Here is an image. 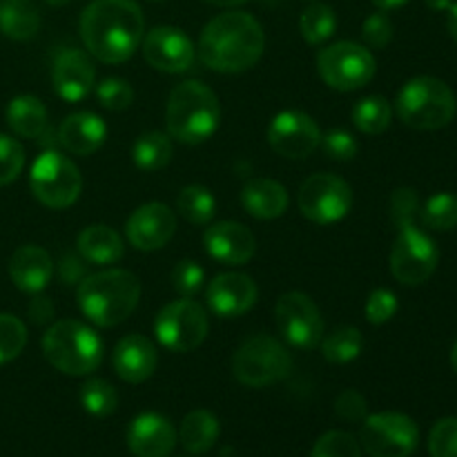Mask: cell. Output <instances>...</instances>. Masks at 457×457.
<instances>
[{
	"instance_id": "6da1fadb",
	"label": "cell",
	"mask_w": 457,
	"mask_h": 457,
	"mask_svg": "<svg viewBox=\"0 0 457 457\" xmlns=\"http://www.w3.org/2000/svg\"><path fill=\"white\" fill-rule=\"evenodd\" d=\"M145 21L134 0H94L80 13V38L89 56L119 65L143 43Z\"/></svg>"
},
{
	"instance_id": "7a4b0ae2",
	"label": "cell",
	"mask_w": 457,
	"mask_h": 457,
	"mask_svg": "<svg viewBox=\"0 0 457 457\" xmlns=\"http://www.w3.org/2000/svg\"><path fill=\"white\" fill-rule=\"evenodd\" d=\"M266 49V34L254 16L226 12L204 27L199 36V56L205 67L219 74H239L259 62Z\"/></svg>"
},
{
	"instance_id": "3957f363",
	"label": "cell",
	"mask_w": 457,
	"mask_h": 457,
	"mask_svg": "<svg viewBox=\"0 0 457 457\" xmlns=\"http://www.w3.org/2000/svg\"><path fill=\"white\" fill-rule=\"evenodd\" d=\"M79 308L92 324L112 328L128 320L141 299V281L134 272L112 270L87 275L76 290Z\"/></svg>"
},
{
	"instance_id": "277c9868",
	"label": "cell",
	"mask_w": 457,
	"mask_h": 457,
	"mask_svg": "<svg viewBox=\"0 0 457 457\" xmlns=\"http://www.w3.org/2000/svg\"><path fill=\"white\" fill-rule=\"evenodd\" d=\"M221 123V105L208 85L201 80H183L172 89L165 110L170 138L186 145H199L217 132Z\"/></svg>"
},
{
	"instance_id": "5b68a950",
	"label": "cell",
	"mask_w": 457,
	"mask_h": 457,
	"mask_svg": "<svg viewBox=\"0 0 457 457\" xmlns=\"http://www.w3.org/2000/svg\"><path fill=\"white\" fill-rule=\"evenodd\" d=\"M45 360L61 373L83 378L94 373L103 360V342L96 330L76 320L54 321L43 335Z\"/></svg>"
},
{
	"instance_id": "8992f818",
	"label": "cell",
	"mask_w": 457,
	"mask_h": 457,
	"mask_svg": "<svg viewBox=\"0 0 457 457\" xmlns=\"http://www.w3.org/2000/svg\"><path fill=\"white\" fill-rule=\"evenodd\" d=\"M397 116L413 129H442L455 119L457 98L453 89L436 76H415L400 89L395 101Z\"/></svg>"
},
{
	"instance_id": "52a82bcc",
	"label": "cell",
	"mask_w": 457,
	"mask_h": 457,
	"mask_svg": "<svg viewBox=\"0 0 457 457\" xmlns=\"http://www.w3.org/2000/svg\"><path fill=\"white\" fill-rule=\"evenodd\" d=\"M293 373V357L279 339L254 335L232 355V375L244 386L263 388L281 382Z\"/></svg>"
},
{
	"instance_id": "ba28073f",
	"label": "cell",
	"mask_w": 457,
	"mask_h": 457,
	"mask_svg": "<svg viewBox=\"0 0 457 457\" xmlns=\"http://www.w3.org/2000/svg\"><path fill=\"white\" fill-rule=\"evenodd\" d=\"M29 186L40 204L52 210H62L76 204L80 196L83 177L74 161L56 150H45L31 165Z\"/></svg>"
},
{
	"instance_id": "9c48e42d",
	"label": "cell",
	"mask_w": 457,
	"mask_h": 457,
	"mask_svg": "<svg viewBox=\"0 0 457 457\" xmlns=\"http://www.w3.org/2000/svg\"><path fill=\"white\" fill-rule=\"evenodd\" d=\"M375 56L364 45L339 40L328 45L317 56V71L328 87L353 92L369 85L375 76Z\"/></svg>"
},
{
	"instance_id": "30bf717a",
	"label": "cell",
	"mask_w": 457,
	"mask_h": 457,
	"mask_svg": "<svg viewBox=\"0 0 457 457\" xmlns=\"http://www.w3.org/2000/svg\"><path fill=\"white\" fill-rule=\"evenodd\" d=\"M208 312L190 297L163 306L154 320L156 339L172 353H190L199 348L208 337Z\"/></svg>"
},
{
	"instance_id": "8fae6325",
	"label": "cell",
	"mask_w": 457,
	"mask_h": 457,
	"mask_svg": "<svg viewBox=\"0 0 457 457\" xmlns=\"http://www.w3.org/2000/svg\"><path fill=\"white\" fill-rule=\"evenodd\" d=\"M360 442L370 457H411L420 445V428L404 413L366 415Z\"/></svg>"
},
{
	"instance_id": "7c38bea8",
	"label": "cell",
	"mask_w": 457,
	"mask_h": 457,
	"mask_svg": "<svg viewBox=\"0 0 457 457\" xmlns=\"http://www.w3.org/2000/svg\"><path fill=\"white\" fill-rule=\"evenodd\" d=\"M297 204L308 221L330 226V223L342 221L351 212L353 190L344 179L335 174H312L299 187Z\"/></svg>"
},
{
	"instance_id": "4fadbf2b",
	"label": "cell",
	"mask_w": 457,
	"mask_h": 457,
	"mask_svg": "<svg viewBox=\"0 0 457 457\" xmlns=\"http://www.w3.org/2000/svg\"><path fill=\"white\" fill-rule=\"evenodd\" d=\"M440 262L437 244L420 228H400L391 250V272L400 284L420 286L431 279Z\"/></svg>"
},
{
	"instance_id": "5bb4252c",
	"label": "cell",
	"mask_w": 457,
	"mask_h": 457,
	"mask_svg": "<svg viewBox=\"0 0 457 457\" xmlns=\"http://www.w3.org/2000/svg\"><path fill=\"white\" fill-rule=\"evenodd\" d=\"M275 320L281 337L290 346L302 351H312L324 337V320L320 308L303 293L281 295L275 306Z\"/></svg>"
},
{
	"instance_id": "9a60e30c",
	"label": "cell",
	"mask_w": 457,
	"mask_h": 457,
	"mask_svg": "<svg viewBox=\"0 0 457 457\" xmlns=\"http://www.w3.org/2000/svg\"><path fill=\"white\" fill-rule=\"evenodd\" d=\"M268 143L284 159H306L321 145V129L306 112L284 110L268 125Z\"/></svg>"
},
{
	"instance_id": "2e32d148",
	"label": "cell",
	"mask_w": 457,
	"mask_h": 457,
	"mask_svg": "<svg viewBox=\"0 0 457 457\" xmlns=\"http://www.w3.org/2000/svg\"><path fill=\"white\" fill-rule=\"evenodd\" d=\"M143 56L154 70L165 74H183L195 62L196 49L186 31L161 25L143 38Z\"/></svg>"
},
{
	"instance_id": "e0dca14e",
	"label": "cell",
	"mask_w": 457,
	"mask_h": 457,
	"mask_svg": "<svg viewBox=\"0 0 457 457\" xmlns=\"http://www.w3.org/2000/svg\"><path fill=\"white\" fill-rule=\"evenodd\" d=\"M174 232H177L174 210L161 201H152V204L137 208L125 223L128 241L143 253H152V250H161L163 245H168Z\"/></svg>"
},
{
	"instance_id": "ac0fdd59",
	"label": "cell",
	"mask_w": 457,
	"mask_h": 457,
	"mask_svg": "<svg viewBox=\"0 0 457 457\" xmlns=\"http://www.w3.org/2000/svg\"><path fill=\"white\" fill-rule=\"evenodd\" d=\"M52 83L58 96L67 103H79L92 92L96 83V67L83 49H61L54 58Z\"/></svg>"
},
{
	"instance_id": "d6986e66",
	"label": "cell",
	"mask_w": 457,
	"mask_h": 457,
	"mask_svg": "<svg viewBox=\"0 0 457 457\" xmlns=\"http://www.w3.org/2000/svg\"><path fill=\"white\" fill-rule=\"evenodd\" d=\"M257 295L259 288L253 277L241 272H223L210 281L205 299L210 312L221 320H235L257 303Z\"/></svg>"
},
{
	"instance_id": "ffe728a7",
	"label": "cell",
	"mask_w": 457,
	"mask_h": 457,
	"mask_svg": "<svg viewBox=\"0 0 457 457\" xmlns=\"http://www.w3.org/2000/svg\"><path fill=\"white\" fill-rule=\"evenodd\" d=\"M204 245L210 259L223 266H244L257 253V239L253 232L237 221L212 223L204 232Z\"/></svg>"
},
{
	"instance_id": "44dd1931",
	"label": "cell",
	"mask_w": 457,
	"mask_h": 457,
	"mask_svg": "<svg viewBox=\"0 0 457 457\" xmlns=\"http://www.w3.org/2000/svg\"><path fill=\"white\" fill-rule=\"evenodd\" d=\"M128 446L134 457H170L177 446V431L163 415L141 413L129 424Z\"/></svg>"
},
{
	"instance_id": "7402d4cb",
	"label": "cell",
	"mask_w": 457,
	"mask_h": 457,
	"mask_svg": "<svg viewBox=\"0 0 457 457\" xmlns=\"http://www.w3.org/2000/svg\"><path fill=\"white\" fill-rule=\"evenodd\" d=\"M114 370L123 382L141 384L154 375L159 355L156 346L143 335H128L114 348Z\"/></svg>"
},
{
	"instance_id": "603a6c76",
	"label": "cell",
	"mask_w": 457,
	"mask_h": 457,
	"mask_svg": "<svg viewBox=\"0 0 457 457\" xmlns=\"http://www.w3.org/2000/svg\"><path fill=\"white\" fill-rule=\"evenodd\" d=\"M52 272V257L40 245H21L9 262V277H12L13 286L22 293L36 295L47 288Z\"/></svg>"
},
{
	"instance_id": "cb8c5ba5",
	"label": "cell",
	"mask_w": 457,
	"mask_h": 457,
	"mask_svg": "<svg viewBox=\"0 0 457 457\" xmlns=\"http://www.w3.org/2000/svg\"><path fill=\"white\" fill-rule=\"evenodd\" d=\"M107 138V128L92 112L70 114L58 128V143L76 156H89L101 150Z\"/></svg>"
},
{
	"instance_id": "d4e9b609",
	"label": "cell",
	"mask_w": 457,
	"mask_h": 457,
	"mask_svg": "<svg viewBox=\"0 0 457 457\" xmlns=\"http://www.w3.org/2000/svg\"><path fill=\"white\" fill-rule=\"evenodd\" d=\"M241 204H244L245 212L253 214L254 219L270 221V219L281 217L288 210V192L279 181L257 177L250 179L241 187Z\"/></svg>"
},
{
	"instance_id": "484cf974",
	"label": "cell",
	"mask_w": 457,
	"mask_h": 457,
	"mask_svg": "<svg viewBox=\"0 0 457 457\" xmlns=\"http://www.w3.org/2000/svg\"><path fill=\"white\" fill-rule=\"evenodd\" d=\"M76 248L83 262L92 266H110L123 259V239L110 226H87L76 239Z\"/></svg>"
},
{
	"instance_id": "4316f807",
	"label": "cell",
	"mask_w": 457,
	"mask_h": 457,
	"mask_svg": "<svg viewBox=\"0 0 457 457\" xmlns=\"http://www.w3.org/2000/svg\"><path fill=\"white\" fill-rule=\"evenodd\" d=\"M219 433V420L214 418L210 411H192L183 418L181 428H179V437H181V445L187 453L192 455H204L217 445Z\"/></svg>"
},
{
	"instance_id": "83f0119b",
	"label": "cell",
	"mask_w": 457,
	"mask_h": 457,
	"mask_svg": "<svg viewBox=\"0 0 457 457\" xmlns=\"http://www.w3.org/2000/svg\"><path fill=\"white\" fill-rule=\"evenodd\" d=\"M7 125L22 138H38L47 128V107L38 96L22 94L7 105Z\"/></svg>"
},
{
	"instance_id": "f1b7e54d",
	"label": "cell",
	"mask_w": 457,
	"mask_h": 457,
	"mask_svg": "<svg viewBox=\"0 0 457 457\" xmlns=\"http://www.w3.org/2000/svg\"><path fill=\"white\" fill-rule=\"evenodd\" d=\"M40 13L31 0H0V31L12 40H29L38 34Z\"/></svg>"
},
{
	"instance_id": "f546056e",
	"label": "cell",
	"mask_w": 457,
	"mask_h": 457,
	"mask_svg": "<svg viewBox=\"0 0 457 457\" xmlns=\"http://www.w3.org/2000/svg\"><path fill=\"white\" fill-rule=\"evenodd\" d=\"M132 161L143 172L163 170L172 161V138L163 132H145L132 147Z\"/></svg>"
},
{
	"instance_id": "4dcf8cb0",
	"label": "cell",
	"mask_w": 457,
	"mask_h": 457,
	"mask_svg": "<svg viewBox=\"0 0 457 457\" xmlns=\"http://www.w3.org/2000/svg\"><path fill=\"white\" fill-rule=\"evenodd\" d=\"M321 355L330 364H348L357 360L364 351V337L355 326H342L330 335L321 337Z\"/></svg>"
},
{
	"instance_id": "1f68e13d",
	"label": "cell",
	"mask_w": 457,
	"mask_h": 457,
	"mask_svg": "<svg viewBox=\"0 0 457 457\" xmlns=\"http://www.w3.org/2000/svg\"><path fill=\"white\" fill-rule=\"evenodd\" d=\"M177 210L186 221L208 226L217 212V201L205 186H186L177 196Z\"/></svg>"
},
{
	"instance_id": "d6a6232c",
	"label": "cell",
	"mask_w": 457,
	"mask_h": 457,
	"mask_svg": "<svg viewBox=\"0 0 457 457\" xmlns=\"http://www.w3.org/2000/svg\"><path fill=\"white\" fill-rule=\"evenodd\" d=\"M391 103L384 96H366L353 107V123L364 134H382L391 125Z\"/></svg>"
},
{
	"instance_id": "836d02e7",
	"label": "cell",
	"mask_w": 457,
	"mask_h": 457,
	"mask_svg": "<svg viewBox=\"0 0 457 457\" xmlns=\"http://www.w3.org/2000/svg\"><path fill=\"white\" fill-rule=\"evenodd\" d=\"M335 29H337L335 9L324 3H315L306 7L302 18H299V31H302L303 40L311 45H321L328 38H333Z\"/></svg>"
},
{
	"instance_id": "e575fe53",
	"label": "cell",
	"mask_w": 457,
	"mask_h": 457,
	"mask_svg": "<svg viewBox=\"0 0 457 457\" xmlns=\"http://www.w3.org/2000/svg\"><path fill=\"white\" fill-rule=\"evenodd\" d=\"M80 406L94 418H107L119 406V393L105 379H89L80 386Z\"/></svg>"
},
{
	"instance_id": "d590c367",
	"label": "cell",
	"mask_w": 457,
	"mask_h": 457,
	"mask_svg": "<svg viewBox=\"0 0 457 457\" xmlns=\"http://www.w3.org/2000/svg\"><path fill=\"white\" fill-rule=\"evenodd\" d=\"M422 223L428 230L446 232L457 228V195L440 192L431 196L422 208Z\"/></svg>"
},
{
	"instance_id": "8d00e7d4",
	"label": "cell",
	"mask_w": 457,
	"mask_h": 457,
	"mask_svg": "<svg viewBox=\"0 0 457 457\" xmlns=\"http://www.w3.org/2000/svg\"><path fill=\"white\" fill-rule=\"evenodd\" d=\"M27 344V326L18 317L0 315V366L9 364L22 353Z\"/></svg>"
},
{
	"instance_id": "74e56055",
	"label": "cell",
	"mask_w": 457,
	"mask_h": 457,
	"mask_svg": "<svg viewBox=\"0 0 457 457\" xmlns=\"http://www.w3.org/2000/svg\"><path fill=\"white\" fill-rule=\"evenodd\" d=\"M311 457H361V446L351 433L328 431L315 442Z\"/></svg>"
},
{
	"instance_id": "f35d334b",
	"label": "cell",
	"mask_w": 457,
	"mask_h": 457,
	"mask_svg": "<svg viewBox=\"0 0 457 457\" xmlns=\"http://www.w3.org/2000/svg\"><path fill=\"white\" fill-rule=\"evenodd\" d=\"M96 96L101 101V105L110 112H123L132 105L134 101V89L132 85L125 79H116V76H110V79L101 80L96 85Z\"/></svg>"
},
{
	"instance_id": "ab89813d",
	"label": "cell",
	"mask_w": 457,
	"mask_h": 457,
	"mask_svg": "<svg viewBox=\"0 0 457 457\" xmlns=\"http://www.w3.org/2000/svg\"><path fill=\"white\" fill-rule=\"evenodd\" d=\"M25 168V150L16 138L0 134V186L16 181Z\"/></svg>"
},
{
	"instance_id": "60d3db41",
	"label": "cell",
	"mask_w": 457,
	"mask_h": 457,
	"mask_svg": "<svg viewBox=\"0 0 457 457\" xmlns=\"http://www.w3.org/2000/svg\"><path fill=\"white\" fill-rule=\"evenodd\" d=\"M388 210H391V219L397 226V230L406 226H413L420 210L418 192L413 187H397L391 195V201H388Z\"/></svg>"
},
{
	"instance_id": "b9f144b4",
	"label": "cell",
	"mask_w": 457,
	"mask_h": 457,
	"mask_svg": "<svg viewBox=\"0 0 457 457\" xmlns=\"http://www.w3.org/2000/svg\"><path fill=\"white\" fill-rule=\"evenodd\" d=\"M431 457H457V418H445L428 433Z\"/></svg>"
},
{
	"instance_id": "7bdbcfd3",
	"label": "cell",
	"mask_w": 457,
	"mask_h": 457,
	"mask_svg": "<svg viewBox=\"0 0 457 457\" xmlns=\"http://www.w3.org/2000/svg\"><path fill=\"white\" fill-rule=\"evenodd\" d=\"M205 270L192 259H183L172 270V286L181 297H195L204 288Z\"/></svg>"
},
{
	"instance_id": "ee69618b",
	"label": "cell",
	"mask_w": 457,
	"mask_h": 457,
	"mask_svg": "<svg viewBox=\"0 0 457 457\" xmlns=\"http://www.w3.org/2000/svg\"><path fill=\"white\" fill-rule=\"evenodd\" d=\"M397 312V297L386 288H378L369 295L366 302V320L373 326H382L391 321Z\"/></svg>"
},
{
	"instance_id": "f6af8a7d",
	"label": "cell",
	"mask_w": 457,
	"mask_h": 457,
	"mask_svg": "<svg viewBox=\"0 0 457 457\" xmlns=\"http://www.w3.org/2000/svg\"><path fill=\"white\" fill-rule=\"evenodd\" d=\"M361 38L369 47L384 49L393 40V22L384 12L370 13L361 25Z\"/></svg>"
},
{
	"instance_id": "bcb514c9",
	"label": "cell",
	"mask_w": 457,
	"mask_h": 457,
	"mask_svg": "<svg viewBox=\"0 0 457 457\" xmlns=\"http://www.w3.org/2000/svg\"><path fill=\"white\" fill-rule=\"evenodd\" d=\"M321 145L333 161H351L357 156V141L346 129H333L321 137Z\"/></svg>"
},
{
	"instance_id": "7dc6e473",
	"label": "cell",
	"mask_w": 457,
	"mask_h": 457,
	"mask_svg": "<svg viewBox=\"0 0 457 457\" xmlns=\"http://www.w3.org/2000/svg\"><path fill=\"white\" fill-rule=\"evenodd\" d=\"M335 413L342 420H346V422H364L366 413H369L364 395L355 391V388L339 393V397L335 400Z\"/></svg>"
},
{
	"instance_id": "c3c4849f",
	"label": "cell",
	"mask_w": 457,
	"mask_h": 457,
	"mask_svg": "<svg viewBox=\"0 0 457 457\" xmlns=\"http://www.w3.org/2000/svg\"><path fill=\"white\" fill-rule=\"evenodd\" d=\"M58 277L65 286L70 284H80L85 279V266H83V259H79L76 254H65L61 262V268H58Z\"/></svg>"
},
{
	"instance_id": "681fc988",
	"label": "cell",
	"mask_w": 457,
	"mask_h": 457,
	"mask_svg": "<svg viewBox=\"0 0 457 457\" xmlns=\"http://www.w3.org/2000/svg\"><path fill=\"white\" fill-rule=\"evenodd\" d=\"M27 312H29V320L34 321V324H47V321L54 320V303L49 302L47 297L36 293V297L29 302Z\"/></svg>"
},
{
	"instance_id": "f907efd6",
	"label": "cell",
	"mask_w": 457,
	"mask_h": 457,
	"mask_svg": "<svg viewBox=\"0 0 457 457\" xmlns=\"http://www.w3.org/2000/svg\"><path fill=\"white\" fill-rule=\"evenodd\" d=\"M370 3H373L379 12H393V9L404 7L409 0H370Z\"/></svg>"
},
{
	"instance_id": "816d5d0a",
	"label": "cell",
	"mask_w": 457,
	"mask_h": 457,
	"mask_svg": "<svg viewBox=\"0 0 457 457\" xmlns=\"http://www.w3.org/2000/svg\"><path fill=\"white\" fill-rule=\"evenodd\" d=\"M446 12H449V21H446V27H449V34L453 36V40L457 43V3L451 4Z\"/></svg>"
},
{
	"instance_id": "f5cc1de1",
	"label": "cell",
	"mask_w": 457,
	"mask_h": 457,
	"mask_svg": "<svg viewBox=\"0 0 457 457\" xmlns=\"http://www.w3.org/2000/svg\"><path fill=\"white\" fill-rule=\"evenodd\" d=\"M424 3H427L433 12H446V9L453 4V0H424Z\"/></svg>"
},
{
	"instance_id": "db71d44e",
	"label": "cell",
	"mask_w": 457,
	"mask_h": 457,
	"mask_svg": "<svg viewBox=\"0 0 457 457\" xmlns=\"http://www.w3.org/2000/svg\"><path fill=\"white\" fill-rule=\"evenodd\" d=\"M205 3L214 4V7H237V4H244L248 0H205Z\"/></svg>"
},
{
	"instance_id": "11a10c76",
	"label": "cell",
	"mask_w": 457,
	"mask_h": 457,
	"mask_svg": "<svg viewBox=\"0 0 457 457\" xmlns=\"http://www.w3.org/2000/svg\"><path fill=\"white\" fill-rule=\"evenodd\" d=\"M451 366H453V370L457 373V342H455L453 351H451Z\"/></svg>"
},
{
	"instance_id": "9f6ffc18",
	"label": "cell",
	"mask_w": 457,
	"mask_h": 457,
	"mask_svg": "<svg viewBox=\"0 0 457 457\" xmlns=\"http://www.w3.org/2000/svg\"><path fill=\"white\" fill-rule=\"evenodd\" d=\"M47 3L52 4V7H62V4H67L70 0H47Z\"/></svg>"
}]
</instances>
